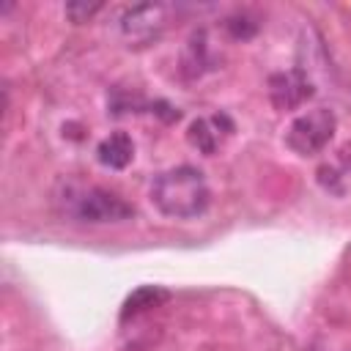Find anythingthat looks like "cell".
Instances as JSON below:
<instances>
[{"instance_id": "277c9868", "label": "cell", "mask_w": 351, "mask_h": 351, "mask_svg": "<svg viewBox=\"0 0 351 351\" xmlns=\"http://www.w3.org/2000/svg\"><path fill=\"white\" fill-rule=\"evenodd\" d=\"M165 22H167V8L165 5H159V3H143V5L129 8L121 16V30L132 41H148V38H154L165 27Z\"/></svg>"}, {"instance_id": "3957f363", "label": "cell", "mask_w": 351, "mask_h": 351, "mask_svg": "<svg viewBox=\"0 0 351 351\" xmlns=\"http://www.w3.org/2000/svg\"><path fill=\"white\" fill-rule=\"evenodd\" d=\"M337 118L332 110L326 107H315L310 112H302L299 118H293V123L285 132V143L291 151L302 154V156H313L318 151H324L335 134Z\"/></svg>"}, {"instance_id": "30bf717a", "label": "cell", "mask_w": 351, "mask_h": 351, "mask_svg": "<svg viewBox=\"0 0 351 351\" xmlns=\"http://www.w3.org/2000/svg\"><path fill=\"white\" fill-rule=\"evenodd\" d=\"M225 27H228V33H230L233 38H250V36H255L258 22H252V19H247V16H230V19L225 22Z\"/></svg>"}, {"instance_id": "9c48e42d", "label": "cell", "mask_w": 351, "mask_h": 351, "mask_svg": "<svg viewBox=\"0 0 351 351\" xmlns=\"http://www.w3.org/2000/svg\"><path fill=\"white\" fill-rule=\"evenodd\" d=\"M101 11V3H69L66 5V16L71 19V22H88L93 14H99Z\"/></svg>"}, {"instance_id": "8992f818", "label": "cell", "mask_w": 351, "mask_h": 351, "mask_svg": "<svg viewBox=\"0 0 351 351\" xmlns=\"http://www.w3.org/2000/svg\"><path fill=\"white\" fill-rule=\"evenodd\" d=\"M96 156H99V162H101L104 167H110V170H123V167L132 162V156H134V143H132V137H129L126 132H112V134H107V137L99 143Z\"/></svg>"}, {"instance_id": "5b68a950", "label": "cell", "mask_w": 351, "mask_h": 351, "mask_svg": "<svg viewBox=\"0 0 351 351\" xmlns=\"http://www.w3.org/2000/svg\"><path fill=\"white\" fill-rule=\"evenodd\" d=\"M269 96H271L274 107L293 110L313 96V85L299 69H291V71H280V74L269 77Z\"/></svg>"}, {"instance_id": "7a4b0ae2", "label": "cell", "mask_w": 351, "mask_h": 351, "mask_svg": "<svg viewBox=\"0 0 351 351\" xmlns=\"http://www.w3.org/2000/svg\"><path fill=\"white\" fill-rule=\"evenodd\" d=\"M69 214L80 222L104 225V222H123L132 217V206L101 186H82L69 195Z\"/></svg>"}, {"instance_id": "6da1fadb", "label": "cell", "mask_w": 351, "mask_h": 351, "mask_svg": "<svg viewBox=\"0 0 351 351\" xmlns=\"http://www.w3.org/2000/svg\"><path fill=\"white\" fill-rule=\"evenodd\" d=\"M211 192L197 167L178 165L159 173L151 184V203L173 219H195L208 208Z\"/></svg>"}, {"instance_id": "52a82bcc", "label": "cell", "mask_w": 351, "mask_h": 351, "mask_svg": "<svg viewBox=\"0 0 351 351\" xmlns=\"http://www.w3.org/2000/svg\"><path fill=\"white\" fill-rule=\"evenodd\" d=\"M222 123H230V121H228V115L197 118V121H192V126H189L186 137H189V143H192L200 154H214V151L219 148V143H222V134H228V132H222V129H219Z\"/></svg>"}, {"instance_id": "ba28073f", "label": "cell", "mask_w": 351, "mask_h": 351, "mask_svg": "<svg viewBox=\"0 0 351 351\" xmlns=\"http://www.w3.org/2000/svg\"><path fill=\"white\" fill-rule=\"evenodd\" d=\"M167 299V291L165 288H156V285H143V288H137L126 302H123V310H121V318L126 321L129 315H140V313H145V310H151V307H156L159 302H165Z\"/></svg>"}]
</instances>
